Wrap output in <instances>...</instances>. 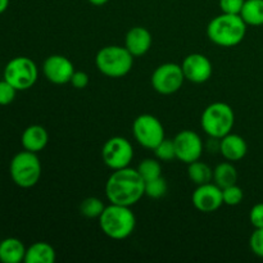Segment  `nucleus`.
I'll return each instance as SVG.
<instances>
[{
    "instance_id": "28",
    "label": "nucleus",
    "mask_w": 263,
    "mask_h": 263,
    "mask_svg": "<svg viewBox=\"0 0 263 263\" xmlns=\"http://www.w3.org/2000/svg\"><path fill=\"white\" fill-rule=\"evenodd\" d=\"M17 89L7 80L0 81V105H9L15 99Z\"/></svg>"
},
{
    "instance_id": "26",
    "label": "nucleus",
    "mask_w": 263,
    "mask_h": 263,
    "mask_svg": "<svg viewBox=\"0 0 263 263\" xmlns=\"http://www.w3.org/2000/svg\"><path fill=\"white\" fill-rule=\"evenodd\" d=\"M167 192V182L162 176L145 181V195L152 199H159Z\"/></svg>"
},
{
    "instance_id": "1",
    "label": "nucleus",
    "mask_w": 263,
    "mask_h": 263,
    "mask_svg": "<svg viewBox=\"0 0 263 263\" xmlns=\"http://www.w3.org/2000/svg\"><path fill=\"white\" fill-rule=\"evenodd\" d=\"M105 195L113 204L131 207L145 195V181L135 168L115 170L105 184Z\"/></svg>"
},
{
    "instance_id": "30",
    "label": "nucleus",
    "mask_w": 263,
    "mask_h": 263,
    "mask_svg": "<svg viewBox=\"0 0 263 263\" xmlns=\"http://www.w3.org/2000/svg\"><path fill=\"white\" fill-rule=\"evenodd\" d=\"M246 0H220V9L228 14H240Z\"/></svg>"
},
{
    "instance_id": "4",
    "label": "nucleus",
    "mask_w": 263,
    "mask_h": 263,
    "mask_svg": "<svg viewBox=\"0 0 263 263\" xmlns=\"http://www.w3.org/2000/svg\"><path fill=\"white\" fill-rule=\"evenodd\" d=\"M95 66L104 76L120 79L133 69L134 55L125 46H104L97 53Z\"/></svg>"
},
{
    "instance_id": "3",
    "label": "nucleus",
    "mask_w": 263,
    "mask_h": 263,
    "mask_svg": "<svg viewBox=\"0 0 263 263\" xmlns=\"http://www.w3.org/2000/svg\"><path fill=\"white\" fill-rule=\"evenodd\" d=\"M99 226L108 238L123 240L135 230L136 218L130 207L110 203L100 215Z\"/></svg>"
},
{
    "instance_id": "6",
    "label": "nucleus",
    "mask_w": 263,
    "mask_h": 263,
    "mask_svg": "<svg viewBox=\"0 0 263 263\" xmlns=\"http://www.w3.org/2000/svg\"><path fill=\"white\" fill-rule=\"evenodd\" d=\"M9 174L17 186L23 189L35 186L41 177V163L37 153L23 151L15 154L10 161Z\"/></svg>"
},
{
    "instance_id": "32",
    "label": "nucleus",
    "mask_w": 263,
    "mask_h": 263,
    "mask_svg": "<svg viewBox=\"0 0 263 263\" xmlns=\"http://www.w3.org/2000/svg\"><path fill=\"white\" fill-rule=\"evenodd\" d=\"M89 76L87 73L82 71H74V73L72 74V79H71V84L74 89L77 90H82L89 85Z\"/></svg>"
},
{
    "instance_id": "12",
    "label": "nucleus",
    "mask_w": 263,
    "mask_h": 263,
    "mask_svg": "<svg viewBox=\"0 0 263 263\" xmlns=\"http://www.w3.org/2000/svg\"><path fill=\"white\" fill-rule=\"evenodd\" d=\"M43 72L46 80L55 85H64L71 82L74 73L73 63L67 57L54 54L48 57L43 64Z\"/></svg>"
},
{
    "instance_id": "21",
    "label": "nucleus",
    "mask_w": 263,
    "mask_h": 263,
    "mask_svg": "<svg viewBox=\"0 0 263 263\" xmlns=\"http://www.w3.org/2000/svg\"><path fill=\"white\" fill-rule=\"evenodd\" d=\"M240 17L248 26L263 25V0H246Z\"/></svg>"
},
{
    "instance_id": "20",
    "label": "nucleus",
    "mask_w": 263,
    "mask_h": 263,
    "mask_svg": "<svg viewBox=\"0 0 263 263\" xmlns=\"http://www.w3.org/2000/svg\"><path fill=\"white\" fill-rule=\"evenodd\" d=\"M213 180H215V184L217 186H220L221 189H225V187L236 184L238 171L230 161L222 162L213 171Z\"/></svg>"
},
{
    "instance_id": "10",
    "label": "nucleus",
    "mask_w": 263,
    "mask_h": 263,
    "mask_svg": "<svg viewBox=\"0 0 263 263\" xmlns=\"http://www.w3.org/2000/svg\"><path fill=\"white\" fill-rule=\"evenodd\" d=\"M184 72L176 63H164L157 67L152 74V86L162 95H171L179 91L184 84Z\"/></svg>"
},
{
    "instance_id": "29",
    "label": "nucleus",
    "mask_w": 263,
    "mask_h": 263,
    "mask_svg": "<svg viewBox=\"0 0 263 263\" xmlns=\"http://www.w3.org/2000/svg\"><path fill=\"white\" fill-rule=\"evenodd\" d=\"M249 247L254 256L263 258V229H254L249 239Z\"/></svg>"
},
{
    "instance_id": "23",
    "label": "nucleus",
    "mask_w": 263,
    "mask_h": 263,
    "mask_svg": "<svg viewBox=\"0 0 263 263\" xmlns=\"http://www.w3.org/2000/svg\"><path fill=\"white\" fill-rule=\"evenodd\" d=\"M136 170L140 174V176L143 177L144 181H149V180H153L162 176L161 163L157 159L153 158H146L144 161H141Z\"/></svg>"
},
{
    "instance_id": "15",
    "label": "nucleus",
    "mask_w": 263,
    "mask_h": 263,
    "mask_svg": "<svg viewBox=\"0 0 263 263\" xmlns=\"http://www.w3.org/2000/svg\"><path fill=\"white\" fill-rule=\"evenodd\" d=\"M151 32L145 27L136 26L128 30L125 37V48L133 54L134 57H141L149 51L152 46Z\"/></svg>"
},
{
    "instance_id": "25",
    "label": "nucleus",
    "mask_w": 263,
    "mask_h": 263,
    "mask_svg": "<svg viewBox=\"0 0 263 263\" xmlns=\"http://www.w3.org/2000/svg\"><path fill=\"white\" fill-rule=\"evenodd\" d=\"M156 158L163 162H171L172 159L176 158V151H175L174 140L164 138L156 148L153 149Z\"/></svg>"
},
{
    "instance_id": "18",
    "label": "nucleus",
    "mask_w": 263,
    "mask_h": 263,
    "mask_svg": "<svg viewBox=\"0 0 263 263\" xmlns=\"http://www.w3.org/2000/svg\"><path fill=\"white\" fill-rule=\"evenodd\" d=\"M26 247L20 239L7 238L0 241V262L20 263L25 262Z\"/></svg>"
},
{
    "instance_id": "11",
    "label": "nucleus",
    "mask_w": 263,
    "mask_h": 263,
    "mask_svg": "<svg viewBox=\"0 0 263 263\" xmlns=\"http://www.w3.org/2000/svg\"><path fill=\"white\" fill-rule=\"evenodd\" d=\"M176 159L182 163H192L198 161L203 153V141L197 133L192 130H182L174 139Z\"/></svg>"
},
{
    "instance_id": "24",
    "label": "nucleus",
    "mask_w": 263,
    "mask_h": 263,
    "mask_svg": "<svg viewBox=\"0 0 263 263\" xmlns=\"http://www.w3.org/2000/svg\"><path fill=\"white\" fill-rule=\"evenodd\" d=\"M105 205L103 204L99 198L89 197L84 199L80 204V212L82 216L87 218H99L102 212L104 211Z\"/></svg>"
},
{
    "instance_id": "17",
    "label": "nucleus",
    "mask_w": 263,
    "mask_h": 263,
    "mask_svg": "<svg viewBox=\"0 0 263 263\" xmlns=\"http://www.w3.org/2000/svg\"><path fill=\"white\" fill-rule=\"evenodd\" d=\"M49 141V134L43 126L32 125L28 126L22 134L21 143L25 151L32 152V153H39L43 151Z\"/></svg>"
},
{
    "instance_id": "31",
    "label": "nucleus",
    "mask_w": 263,
    "mask_h": 263,
    "mask_svg": "<svg viewBox=\"0 0 263 263\" xmlns=\"http://www.w3.org/2000/svg\"><path fill=\"white\" fill-rule=\"evenodd\" d=\"M249 221L254 229H263V203H257L252 207Z\"/></svg>"
},
{
    "instance_id": "33",
    "label": "nucleus",
    "mask_w": 263,
    "mask_h": 263,
    "mask_svg": "<svg viewBox=\"0 0 263 263\" xmlns=\"http://www.w3.org/2000/svg\"><path fill=\"white\" fill-rule=\"evenodd\" d=\"M91 5H95V7H102V5L107 4L109 0H87Z\"/></svg>"
},
{
    "instance_id": "14",
    "label": "nucleus",
    "mask_w": 263,
    "mask_h": 263,
    "mask_svg": "<svg viewBox=\"0 0 263 263\" xmlns=\"http://www.w3.org/2000/svg\"><path fill=\"white\" fill-rule=\"evenodd\" d=\"M182 72H184L185 80L193 82V84H203L208 81L212 76V63L205 55L199 53L189 54L182 61L181 64Z\"/></svg>"
},
{
    "instance_id": "8",
    "label": "nucleus",
    "mask_w": 263,
    "mask_h": 263,
    "mask_svg": "<svg viewBox=\"0 0 263 263\" xmlns=\"http://www.w3.org/2000/svg\"><path fill=\"white\" fill-rule=\"evenodd\" d=\"M133 134L141 146L153 151L164 139V127L153 115H140L133 123Z\"/></svg>"
},
{
    "instance_id": "34",
    "label": "nucleus",
    "mask_w": 263,
    "mask_h": 263,
    "mask_svg": "<svg viewBox=\"0 0 263 263\" xmlns=\"http://www.w3.org/2000/svg\"><path fill=\"white\" fill-rule=\"evenodd\" d=\"M9 7V0H0V14L4 13Z\"/></svg>"
},
{
    "instance_id": "2",
    "label": "nucleus",
    "mask_w": 263,
    "mask_h": 263,
    "mask_svg": "<svg viewBox=\"0 0 263 263\" xmlns=\"http://www.w3.org/2000/svg\"><path fill=\"white\" fill-rule=\"evenodd\" d=\"M247 23L240 14L221 13L207 26V36L213 44L222 48L239 45L247 35Z\"/></svg>"
},
{
    "instance_id": "22",
    "label": "nucleus",
    "mask_w": 263,
    "mask_h": 263,
    "mask_svg": "<svg viewBox=\"0 0 263 263\" xmlns=\"http://www.w3.org/2000/svg\"><path fill=\"white\" fill-rule=\"evenodd\" d=\"M187 175L193 184L204 185L213 180V170L199 159L187 164Z\"/></svg>"
},
{
    "instance_id": "13",
    "label": "nucleus",
    "mask_w": 263,
    "mask_h": 263,
    "mask_svg": "<svg viewBox=\"0 0 263 263\" xmlns=\"http://www.w3.org/2000/svg\"><path fill=\"white\" fill-rule=\"evenodd\" d=\"M193 205L203 213L216 212L223 204L222 189L216 184L208 182L204 185H198L192 195Z\"/></svg>"
},
{
    "instance_id": "9",
    "label": "nucleus",
    "mask_w": 263,
    "mask_h": 263,
    "mask_svg": "<svg viewBox=\"0 0 263 263\" xmlns=\"http://www.w3.org/2000/svg\"><path fill=\"white\" fill-rule=\"evenodd\" d=\"M102 158L105 166L110 170H120L128 167L134 158V149L130 141L122 136H113L108 139L102 148Z\"/></svg>"
},
{
    "instance_id": "27",
    "label": "nucleus",
    "mask_w": 263,
    "mask_h": 263,
    "mask_svg": "<svg viewBox=\"0 0 263 263\" xmlns=\"http://www.w3.org/2000/svg\"><path fill=\"white\" fill-rule=\"evenodd\" d=\"M222 199L223 204L226 205H230V207L239 205L244 199L243 189L236 184L225 187V189H222Z\"/></svg>"
},
{
    "instance_id": "16",
    "label": "nucleus",
    "mask_w": 263,
    "mask_h": 263,
    "mask_svg": "<svg viewBox=\"0 0 263 263\" xmlns=\"http://www.w3.org/2000/svg\"><path fill=\"white\" fill-rule=\"evenodd\" d=\"M248 145L244 138L236 134H228L220 139V153L230 162H238L246 157Z\"/></svg>"
},
{
    "instance_id": "5",
    "label": "nucleus",
    "mask_w": 263,
    "mask_h": 263,
    "mask_svg": "<svg viewBox=\"0 0 263 263\" xmlns=\"http://www.w3.org/2000/svg\"><path fill=\"white\" fill-rule=\"evenodd\" d=\"M235 123L233 108L222 102H216L208 105L202 113L200 126L210 138L222 139L231 133Z\"/></svg>"
},
{
    "instance_id": "19",
    "label": "nucleus",
    "mask_w": 263,
    "mask_h": 263,
    "mask_svg": "<svg viewBox=\"0 0 263 263\" xmlns=\"http://www.w3.org/2000/svg\"><path fill=\"white\" fill-rule=\"evenodd\" d=\"M26 263H54L55 251L50 244L45 241H37L26 249Z\"/></svg>"
},
{
    "instance_id": "7",
    "label": "nucleus",
    "mask_w": 263,
    "mask_h": 263,
    "mask_svg": "<svg viewBox=\"0 0 263 263\" xmlns=\"http://www.w3.org/2000/svg\"><path fill=\"white\" fill-rule=\"evenodd\" d=\"M37 66L28 57H15L4 68V80L13 85L17 91L31 89L37 81Z\"/></svg>"
}]
</instances>
